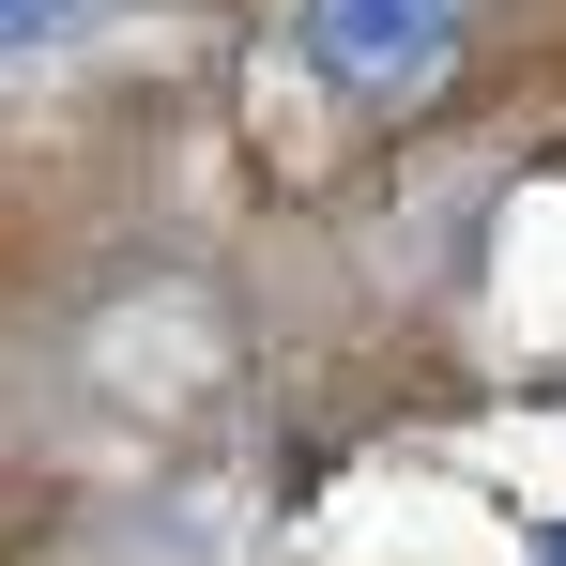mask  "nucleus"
Segmentation results:
<instances>
[{"mask_svg":"<svg viewBox=\"0 0 566 566\" xmlns=\"http://www.w3.org/2000/svg\"><path fill=\"white\" fill-rule=\"evenodd\" d=\"M474 0H291V46H306V77L337 107H413L444 93V62H460Z\"/></svg>","mask_w":566,"mask_h":566,"instance_id":"1","label":"nucleus"},{"mask_svg":"<svg viewBox=\"0 0 566 566\" xmlns=\"http://www.w3.org/2000/svg\"><path fill=\"white\" fill-rule=\"evenodd\" d=\"M107 0H0V62H46L62 31H93Z\"/></svg>","mask_w":566,"mask_h":566,"instance_id":"2","label":"nucleus"},{"mask_svg":"<svg viewBox=\"0 0 566 566\" xmlns=\"http://www.w3.org/2000/svg\"><path fill=\"white\" fill-rule=\"evenodd\" d=\"M536 566H566V521H552V536H536Z\"/></svg>","mask_w":566,"mask_h":566,"instance_id":"3","label":"nucleus"}]
</instances>
